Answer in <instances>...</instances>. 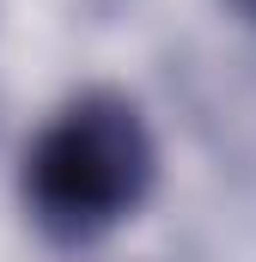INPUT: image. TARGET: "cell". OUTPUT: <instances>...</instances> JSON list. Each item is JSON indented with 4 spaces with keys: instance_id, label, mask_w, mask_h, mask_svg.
<instances>
[{
    "instance_id": "obj_1",
    "label": "cell",
    "mask_w": 256,
    "mask_h": 262,
    "mask_svg": "<svg viewBox=\"0 0 256 262\" xmlns=\"http://www.w3.org/2000/svg\"><path fill=\"white\" fill-rule=\"evenodd\" d=\"M159 189V134L140 98L122 85H79L37 122L18 152L25 220L61 244L86 250L122 232Z\"/></svg>"
},
{
    "instance_id": "obj_2",
    "label": "cell",
    "mask_w": 256,
    "mask_h": 262,
    "mask_svg": "<svg viewBox=\"0 0 256 262\" xmlns=\"http://www.w3.org/2000/svg\"><path fill=\"white\" fill-rule=\"evenodd\" d=\"M220 6H226L238 25H250V31H256V0H220Z\"/></svg>"
}]
</instances>
